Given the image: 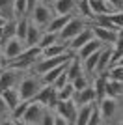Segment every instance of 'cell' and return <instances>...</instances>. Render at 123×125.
<instances>
[{"label": "cell", "mask_w": 123, "mask_h": 125, "mask_svg": "<svg viewBox=\"0 0 123 125\" xmlns=\"http://www.w3.org/2000/svg\"><path fill=\"white\" fill-rule=\"evenodd\" d=\"M97 110L104 125L121 121V99H114V97L104 95L101 101H97Z\"/></svg>", "instance_id": "1"}, {"label": "cell", "mask_w": 123, "mask_h": 125, "mask_svg": "<svg viewBox=\"0 0 123 125\" xmlns=\"http://www.w3.org/2000/svg\"><path fill=\"white\" fill-rule=\"evenodd\" d=\"M41 86H43V82H41L39 75L32 73V71L24 73L22 78H20V82L17 84V92H19L20 101H32L36 97V94L41 90Z\"/></svg>", "instance_id": "2"}, {"label": "cell", "mask_w": 123, "mask_h": 125, "mask_svg": "<svg viewBox=\"0 0 123 125\" xmlns=\"http://www.w3.org/2000/svg\"><path fill=\"white\" fill-rule=\"evenodd\" d=\"M39 58H41V49L37 47V45H36V47H26L24 51H22V54H20L19 58H15V60H11L8 65L19 69V71L28 73V71H32L34 63H36Z\"/></svg>", "instance_id": "3"}, {"label": "cell", "mask_w": 123, "mask_h": 125, "mask_svg": "<svg viewBox=\"0 0 123 125\" xmlns=\"http://www.w3.org/2000/svg\"><path fill=\"white\" fill-rule=\"evenodd\" d=\"M52 17H54V11H52L51 4H47V2L39 0V2H37V6L32 10L30 15H28V19H30V22H34L37 28L45 30V26L51 22Z\"/></svg>", "instance_id": "4"}, {"label": "cell", "mask_w": 123, "mask_h": 125, "mask_svg": "<svg viewBox=\"0 0 123 125\" xmlns=\"http://www.w3.org/2000/svg\"><path fill=\"white\" fill-rule=\"evenodd\" d=\"M88 24H90V21H86V19H82V17H78V15H73L71 19L65 22V26L60 30V34H58V39H60L62 43H67L69 39H73V37L77 36L78 32L84 30Z\"/></svg>", "instance_id": "5"}, {"label": "cell", "mask_w": 123, "mask_h": 125, "mask_svg": "<svg viewBox=\"0 0 123 125\" xmlns=\"http://www.w3.org/2000/svg\"><path fill=\"white\" fill-rule=\"evenodd\" d=\"M22 75H24V71H19L15 67H10V65L2 67L0 69V92L17 88V84L20 82Z\"/></svg>", "instance_id": "6"}, {"label": "cell", "mask_w": 123, "mask_h": 125, "mask_svg": "<svg viewBox=\"0 0 123 125\" xmlns=\"http://www.w3.org/2000/svg\"><path fill=\"white\" fill-rule=\"evenodd\" d=\"M73 54H63V56H52V58H39L36 63H34V67H32V73L36 75H43L45 71L52 67H58V65H63V63L69 62V58Z\"/></svg>", "instance_id": "7"}, {"label": "cell", "mask_w": 123, "mask_h": 125, "mask_svg": "<svg viewBox=\"0 0 123 125\" xmlns=\"http://www.w3.org/2000/svg\"><path fill=\"white\" fill-rule=\"evenodd\" d=\"M90 28H92V32H93V37H95L101 45H108V47H112L118 39H121V32L108 30V28H104V26L93 24V22H90Z\"/></svg>", "instance_id": "8"}, {"label": "cell", "mask_w": 123, "mask_h": 125, "mask_svg": "<svg viewBox=\"0 0 123 125\" xmlns=\"http://www.w3.org/2000/svg\"><path fill=\"white\" fill-rule=\"evenodd\" d=\"M24 49H26L24 41H20V39H17V37H11V39L2 41V52H4V58H6V65H8L11 60L19 58Z\"/></svg>", "instance_id": "9"}, {"label": "cell", "mask_w": 123, "mask_h": 125, "mask_svg": "<svg viewBox=\"0 0 123 125\" xmlns=\"http://www.w3.org/2000/svg\"><path fill=\"white\" fill-rule=\"evenodd\" d=\"M45 110L47 108L41 103H37V101H28V106H26L24 114L20 118V123H24V125H39V120H41V116H43Z\"/></svg>", "instance_id": "10"}, {"label": "cell", "mask_w": 123, "mask_h": 125, "mask_svg": "<svg viewBox=\"0 0 123 125\" xmlns=\"http://www.w3.org/2000/svg\"><path fill=\"white\" fill-rule=\"evenodd\" d=\"M32 101H37V103H41L45 108L54 110V106H56V103H58L56 90L52 88L51 84H43V86H41V90L36 94V97H34Z\"/></svg>", "instance_id": "11"}, {"label": "cell", "mask_w": 123, "mask_h": 125, "mask_svg": "<svg viewBox=\"0 0 123 125\" xmlns=\"http://www.w3.org/2000/svg\"><path fill=\"white\" fill-rule=\"evenodd\" d=\"M77 110H78V106L75 104V101H58L52 112L56 116H60V118H63L69 125H73L75 118H77Z\"/></svg>", "instance_id": "12"}, {"label": "cell", "mask_w": 123, "mask_h": 125, "mask_svg": "<svg viewBox=\"0 0 123 125\" xmlns=\"http://www.w3.org/2000/svg\"><path fill=\"white\" fill-rule=\"evenodd\" d=\"M90 39H93V32H92V28H90V24H88L82 32H78L73 39H69V41H67V51H69V54H73V56H75V54L78 52V49L84 47Z\"/></svg>", "instance_id": "13"}, {"label": "cell", "mask_w": 123, "mask_h": 125, "mask_svg": "<svg viewBox=\"0 0 123 125\" xmlns=\"http://www.w3.org/2000/svg\"><path fill=\"white\" fill-rule=\"evenodd\" d=\"M54 15H75L77 0H54L51 4Z\"/></svg>", "instance_id": "14"}, {"label": "cell", "mask_w": 123, "mask_h": 125, "mask_svg": "<svg viewBox=\"0 0 123 125\" xmlns=\"http://www.w3.org/2000/svg\"><path fill=\"white\" fill-rule=\"evenodd\" d=\"M73 101H75L77 106H84V104H97V97H95V92H93L92 84H90L88 88L77 92L75 97H73Z\"/></svg>", "instance_id": "15"}, {"label": "cell", "mask_w": 123, "mask_h": 125, "mask_svg": "<svg viewBox=\"0 0 123 125\" xmlns=\"http://www.w3.org/2000/svg\"><path fill=\"white\" fill-rule=\"evenodd\" d=\"M63 54H69L67 51V43H62L58 39L56 43H52L51 47H47L41 51V58H52V56H63Z\"/></svg>", "instance_id": "16"}, {"label": "cell", "mask_w": 123, "mask_h": 125, "mask_svg": "<svg viewBox=\"0 0 123 125\" xmlns=\"http://www.w3.org/2000/svg\"><path fill=\"white\" fill-rule=\"evenodd\" d=\"M104 95L114 97V99H121L123 95V80H108L104 82Z\"/></svg>", "instance_id": "17"}, {"label": "cell", "mask_w": 123, "mask_h": 125, "mask_svg": "<svg viewBox=\"0 0 123 125\" xmlns=\"http://www.w3.org/2000/svg\"><path fill=\"white\" fill-rule=\"evenodd\" d=\"M30 21V19H28ZM41 34H43V30L41 28H37L34 22H28V28H26V36H24V45L26 47H36L37 41H39Z\"/></svg>", "instance_id": "18"}, {"label": "cell", "mask_w": 123, "mask_h": 125, "mask_svg": "<svg viewBox=\"0 0 123 125\" xmlns=\"http://www.w3.org/2000/svg\"><path fill=\"white\" fill-rule=\"evenodd\" d=\"M71 17H73V15H54V17L51 19V22L45 26V32H52V34H56V36H58V34H60V30L65 26V22L69 21Z\"/></svg>", "instance_id": "19"}, {"label": "cell", "mask_w": 123, "mask_h": 125, "mask_svg": "<svg viewBox=\"0 0 123 125\" xmlns=\"http://www.w3.org/2000/svg\"><path fill=\"white\" fill-rule=\"evenodd\" d=\"M101 47H102V45H101V43L97 41V39H95V37H93V39H90V41H88L86 45H84V47H80V49H78V52L75 54V56H77L78 60L82 62V60H86V58L90 56V54H93V52H97V51H99Z\"/></svg>", "instance_id": "20"}, {"label": "cell", "mask_w": 123, "mask_h": 125, "mask_svg": "<svg viewBox=\"0 0 123 125\" xmlns=\"http://www.w3.org/2000/svg\"><path fill=\"white\" fill-rule=\"evenodd\" d=\"M90 4V10H92V17L95 15H108L110 11H114L110 6H108L106 0H88Z\"/></svg>", "instance_id": "21"}, {"label": "cell", "mask_w": 123, "mask_h": 125, "mask_svg": "<svg viewBox=\"0 0 123 125\" xmlns=\"http://www.w3.org/2000/svg\"><path fill=\"white\" fill-rule=\"evenodd\" d=\"M0 95L4 97V101H6V104H8L10 112H13V108H15V106H19L20 97H19V92H17V88L4 90V92H0ZM10 116H11V114H10Z\"/></svg>", "instance_id": "22"}, {"label": "cell", "mask_w": 123, "mask_h": 125, "mask_svg": "<svg viewBox=\"0 0 123 125\" xmlns=\"http://www.w3.org/2000/svg\"><path fill=\"white\" fill-rule=\"evenodd\" d=\"M95 104H84V106H78L77 110V118H75V123L73 125H88V120H90V114Z\"/></svg>", "instance_id": "23"}, {"label": "cell", "mask_w": 123, "mask_h": 125, "mask_svg": "<svg viewBox=\"0 0 123 125\" xmlns=\"http://www.w3.org/2000/svg\"><path fill=\"white\" fill-rule=\"evenodd\" d=\"M15 24H17V19H8V21L4 22V26H2V41L15 37Z\"/></svg>", "instance_id": "24"}, {"label": "cell", "mask_w": 123, "mask_h": 125, "mask_svg": "<svg viewBox=\"0 0 123 125\" xmlns=\"http://www.w3.org/2000/svg\"><path fill=\"white\" fill-rule=\"evenodd\" d=\"M56 41H58V36H56V34H52V32H45V30H43V34H41V37H39V41H37V47L43 51V49L51 47L52 43H56Z\"/></svg>", "instance_id": "25"}, {"label": "cell", "mask_w": 123, "mask_h": 125, "mask_svg": "<svg viewBox=\"0 0 123 125\" xmlns=\"http://www.w3.org/2000/svg\"><path fill=\"white\" fill-rule=\"evenodd\" d=\"M90 84H92V78L88 77V75H84V73L78 75L77 78H73V80H71V86H73V90H75V94L80 92V90H84V88H88Z\"/></svg>", "instance_id": "26"}, {"label": "cell", "mask_w": 123, "mask_h": 125, "mask_svg": "<svg viewBox=\"0 0 123 125\" xmlns=\"http://www.w3.org/2000/svg\"><path fill=\"white\" fill-rule=\"evenodd\" d=\"M56 97H58V101H73V97H75V90H73L71 82H67L63 88L56 90Z\"/></svg>", "instance_id": "27"}, {"label": "cell", "mask_w": 123, "mask_h": 125, "mask_svg": "<svg viewBox=\"0 0 123 125\" xmlns=\"http://www.w3.org/2000/svg\"><path fill=\"white\" fill-rule=\"evenodd\" d=\"M28 17H20L17 19V24H15V37L24 41V36H26V28H28Z\"/></svg>", "instance_id": "28"}, {"label": "cell", "mask_w": 123, "mask_h": 125, "mask_svg": "<svg viewBox=\"0 0 123 125\" xmlns=\"http://www.w3.org/2000/svg\"><path fill=\"white\" fill-rule=\"evenodd\" d=\"M104 77H106L108 80H123V63L108 67L106 73H104Z\"/></svg>", "instance_id": "29"}, {"label": "cell", "mask_w": 123, "mask_h": 125, "mask_svg": "<svg viewBox=\"0 0 123 125\" xmlns=\"http://www.w3.org/2000/svg\"><path fill=\"white\" fill-rule=\"evenodd\" d=\"M13 19H20V17H26V0H13Z\"/></svg>", "instance_id": "30"}, {"label": "cell", "mask_w": 123, "mask_h": 125, "mask_svg": "<svg viewBox=\"0 0 123 125\" xmlns=\"http://www.w3.org/2000/svg\"><path fill=\"white\" fill-rule=\"evenodd\" d=\"M11 6H13V0H0V15L4 17L6 21H8V19H13Z\"/></svg>", "instance_id": "31"}, {"label": "cell", "mask_w": 123, "mask_h": 125, "mask_svg": "<svg viewBox=\"0 0 123 125\" xmlns=\"http://www.w3.org/2000/svg\"><path fill=\"white\" fill-rule=\"evenodd\" d=\"M67 82H69V78H67L65 71H63V73H60V75L56 77V80H54V82H52L51 86H52L54 90H60V88H63V86H65Z\"/></svg>", "instance_id": "32"}, {"label": "cell", "mask_w": 123, "mask_h": 125, "mask_svg": "<svg viewBox=\"0 0 123 125\" xmlns=\"http://www.w3.org/2000/svg\"><path fill=\"white\" fill-rule=\"evenodd\" d=\"M39 125H54V112L47 108L45 112H43V116H41Z\"/></svg>", "instance_id": "33"}, {"label": "cell", "mask_w": 123, "mask_h": 125, "mask_svg": "<svg viewBox=\"0 0 123 125\" xmlns=\"http://www.w3.org/2000/svg\"><path fill=\"white\" fill-rule=\"evenodd\" d=\"M102 120H101V116H99V110H97V104L93 106L92 110V114H90V120H88V125H101Z\"/></svg>", "instance_id": "34"}, {"label": "cell", "mask_w": 123, "mask_h": 125, "mask_svg": "<svg viewBox=\"0 0 123 125\" xmlns=\"http://www.w3.org/2000/svg\"><path fill=\"white\" fill-rule=\"evenodd\" d=\"M11 112H10V108H8V104H6V101H4V97L0 95V120L2 118H8Z\"/></svg>", "instance_id": "35"}, {"label": "cell", "mask_w": 123, "mask_h": 125, "mask_svg": "<svg viewBox=\"0 0 123 125\" xmlns=\"http://www.w3.org/2000/svg\"><path fill=\"white\" fill-rule=\"evenodd\" d=\"M106 2H108V6H110L114 11H121V8H123V0H106Z\"/></svg>", "instance_id": "36"}, {"label": "cell", "mask_w": 123, "mask_h": 125, "mask_svg": "<svg viewBox=\"0 0 123 125\" xmlns=\"http://www.w3.org/2000/svg\"><path fill=\"white\" fill-rule=\"evenodd\" d=\"M37 2H39V0H26V17L32 13V10L37 6Z\"/></svg>", "instance_id": "37"}, {"label": "cell", "mask_w": 123, "mask_h": 125, "mask_svg": "<svg viewBox=\"0 0 123 125\" xmlns=\"http://www.w3.org/2000/svg\"><path fill=\"white\" fill-rule=\"evenodd\" d=\"M0 125H19V121L13 120L11 116H8V118H2V120H0Z\"/></svg>", "instance_id": "38"}, {"label": "cell", "mask_w": 123, "mask_h": 125, "mask_svg": "<svg viewBox=\"0 0 123 125\" xmlns=\"http://www.w3.org/2000/svg\"><path fill=\"white\" fill-rule=\"evenodd\" d=\"M54 125H69V123H67V121L63 120V118H60V116H56V114H54Z\"/></svg>", "instance_id": "39"}, {"label": "cell", "mask_w": 123, "mask_h": 125, "mask_svg": "<svg viewBox=\"0 0 123 125\" xmlns=\"http://www.w3.org/2000/svg\"><path fill=\"white\" fill-rule=\"evenodd\" d=\"M0 67H6V58H4V52H2V43H0Z\"/></svg>", "instance_id": "40"}, {"label": "cell", "mask_w": 123, "mask_h": 125, "mask_svg": "<svg viewBox=\"0 0 123 125\" xmlns=\"http://www.w3.org/2000/svg\"><path fill=\"white\" fill-rule=\"evenodd\" d=\"M4 22H6V19H4L2 15H0V26H4Z\"/></svg>", "instance_id": "41"}, {"label": "cell", "mask_w": 123, "mask_h": 125, "mask_svg": "<svg viewBox=\"0 0 123 125\" xmlns=\"http://www.w3.org/2000/svg\"><path fill=\"white\" fill-rule=\"evenodd\" d=\"M43 2H47V4H52V2H54V0H43Z\"/></svg>", "instance_id": "42"}, {"label": "cell", "mask_w": 123, "mask_h": 125, "mask_svg": "<svg viewBox=\"0 0 123 125\" xmlns=\"http://www.w3.org/2000/svg\"><path fill=\"white\" fill-rule=\"evenodd\" d=\"M0 41H2V26H0Z\"/></svg>", "instance_id": "43"}, {"label": "cell", "mask_w": 123, "mask_h": 125, "mask_svg": "<svg viewBox=\"0 0 123 125\" xmlns=\"http://www.w3.org/2000/svg\"><path fill=\"white\" fill-rule=\"evenodd\" d=\"M101 125H104V123H101Z\"/></svg>", "instance_id": "44"}, {"label": "cell", "mask_w": 123, "mask_h": 125, "mask_svg": "<svg viewBox=\"0 0 123 125\" xmlns=\"http://www.w3.org/2000/svg\"><path fill=\"white\" fill-rule=\"evenodd\" d=\"M0 69H2V67H0Z\"/></svg>", "instance_id": "45"}]
</instances>
